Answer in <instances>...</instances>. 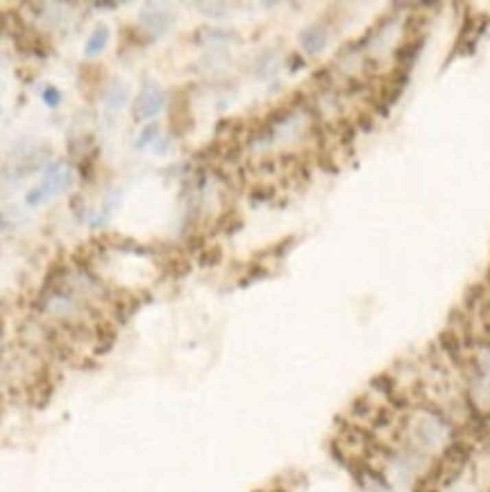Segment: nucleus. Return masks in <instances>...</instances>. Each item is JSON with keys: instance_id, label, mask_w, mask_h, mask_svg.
<instances>
[{"instance_id": "obj_1", "label": "nucleus", "mask_w": 490, "mask_h": 492, "mask_svg": "<svg viewBox=\"0 0 490 492\" xmlns=\"http://www.w3.org/2000/svg\"><path fill=\"white\" fill-rule=\"evenodd\" d=\"M25 393H27V401L34 408H46L50 404V399H53L55 395V379H53L50 363H41L39 368L32 372V377H30V382L25 386Z\"/></svg>"}, {"instance_id": "obj_2", "label": "nucleus", "mask_w": 490, "mask_h": 492, "mask_svg": "<svg viewBox=\"0 0 490 492\" xmlns=\"http://www.w3.org/2000/svg\"><path fill=\"white\" fill-rule=\"evenodd\" d=\"M163 104H166V93L161 91V86L154 84V82H145L137 93L135 102H132V116H135L137 123L150 121L163 109Z\"/></svg>"}, {"instance_id": "obj_3", "label": "nucleus", "mask_w": 490, "mask_h": 492, "mask_svg": "<svg viewBox=\"0 0 490 492\" xmlns=\"http://www.w3.org/2000/svg\"><path fill=\"white\" fill-rule=\"evenodd\" d=\"M139 23L143 25V32H145L148 36L157 39V36H163L170 27H173L175 16H173V12L166 10V7H159V5L148 3V5L141 7Z\"/></svg>"}, {"instance_id": "obj_4", "label": "nucleus", "mask_w": 490, "mask_h": 492, "mask_svg": "<svg viewBox=\"0 0 490 492\" xmlns=\"http://www.w3.org/2000/svg\"><path fill=\"white\" fill-rule=\"evenodd\" d=\"M71 184V166L62 159L57 161H50L46 168H43V177H41V184L36 186V189L41 191L43 198H50V196H59V193H64L69 189Z\"/></svg>"}, {"instance_id": "obj_5", "label": "nucleus", "mask_w": 490, "mask_h": 492, "mask_svg": "<svg viewBox=\"0 0 490 492\" xmlns=\"http://www.w3.org/2000/svg\"><path fill=\"white\" fill-rule=\"evenodd\" d=\"M193 130V114L187 95H175L173 104H170V134L173 137H184Z\"/></svg>"}, {"instance_id": "obj_6", "label": "nucleus", "mask_w": 490, "mask_h": 492, "mask_svg": "<svg viewBox=\"0 0 490 492\" xmlns=\"http://www.w3.org/2000/svg\"><path fill=\"white\" fill-rule=\"evenodd\" d=\"M327 39H329V32H327V27L323 23H314L300 32V46L304 48V52H309V55L323 52L327 46Z\"/></svg>"}, {"instance_id": "obj_7", "label": "nucleus", "mask_w": 490, "mask_h": 492, "mask_svg": "<svg viewBox=\"0 0 490 492\" xmlns=\"http://www.w3.org/2000/svg\"><path fill=\"white\" fill-rule=\"evenodd\" d=\"M130 100V86L121 78H114L102 89V102L109 109H123Z\"/></svg>"}, {"instance_id": "obj_8", "label": "nucleus", "mask_w": 490, "mask_h": 492, "mask_svg": "<svg viewBox=\"0 0 490 492\" xmlns=\"http://www.w3.org/2000/svg\"><path fill=\"white\" fill-rule=\"evenodd\" d=\"M438 345H441L443 354L450 356L454 363L463 361V349H461V336L454 329H445L441 336H438Z\"/></svg>"}, {"instance_id": "obj_9", "label": "nucleus", "mask_w": 490, "mask_h": 492, "mask_svg": "<svg viewBox=\"0 0 490 492\" xmlns=\"http://www.w3.org/2000/svg\"><path fill=\"white\" fill-rule=\"evenodd\" d=\"M279 69V52L277 50H264L255 62V75L259 80H268L272 78Z\"/></svg>"}, {"instance_id": "obj_10", "label": "nucleus", "mask_w": 490, "mask_h": 492, "mask_svg": "<svg viewBox=\"0 0 490 492\" xmlns=\"http://www.w3.org/2000/svg\"><path fill=\"white\" fill-rule=\"evenodd\" d=\"M109 43V27L107 25H95L91 30V34L86 36L84 43V55L86 57H98Z\"/></svg>"}, {"instance_id": "obj_11", "label": "nucleus", "mask_w": 490, "mask_h": 492, "mask_svg": "<svg viewBox=\"0 0 490 492\" xmlns=\"http://www.w3.org/2000/svg\"><path fill=\"white\" fill-rule=\"evenodd\" d=\"M422 48V39L420 36H413V39H408L406 43H402L397 50V62H399V69L404 66V71L415 62V57H418V52Z\"/></svg>"}, {"instance_id": "obj_12", "label": "nucleus", "mask_w": 490, "mask_h": 492, "mask_svg": "<svg viewBox=\"0 0 490 492\" xmlns=\"http://www.w3.org/2000/svg\"><path fill=\"white\" fill-rule=\"evenodd\" d=\"M198 39L202 41V43H225V41H232L236 39V36L232 32H225V30H218V27H200V32H198Z\"/></svg>"}, {"instance_id": "obj_13", "label": "nucleus", "mask_w": 490, "mask_h": 492, "mask_svg": "<svg viewBox=\"0 0 490 492\" xmlns=\"http://www.w3.org/2000/svg\"><path fill=\"white\" fill-rule=\"evenodd\" d=\"M222 261V250L218 245H207V248L198 255V266L200 268H213Z\"/></svg>"}, {"instance_id": "obj_14", "label": "nucleus", "mask_w": 490, "mask_h": 492, "mask_svg": "<svg viewBox=\"0 0 490 492\" xmlns=\"http://www.w3.org/2000/svg\"><path fill=\"white\" fill-rule=\"evenodd\" d=\"M157 139H159V125L157 123H148V125L141 128L139 137L135 141V148H137V150H143L145 145H150L152 141H157Z\"/></svg>"}, {"instance_id": "obj_15", "label": "nucleus", "mask_w": 490, "mask_h": 492, "mask_svg": "<svg viewBox=\"0 0 490 492\" xmlns=\"http://www.w3.org/2000/svg\"><path fill=\"white\" fill-rule=\"evenodd\" d=\"M193 7L209 19H225L229 14V5H225V3H193Z\"/></svg>"}, {"instance_id": "obj_16", "label": "nucleus", "mask_w": 490, "mask_h": 492, "mask_svg": "<svg viewBox=\"0 0 490 492\" xmlns=\"http://www.w3.org/2000/svg\"><path fill=\"white\" fill-rule=\"evenodd\" d=\"M80 175L84 182H93L95 180V154H86L82 156L80 161Z\"/></svg>"}, {"instance_id": "obj_17", "label": "nucleus", "mask_w": 490, "mask_h": 492, "mask_svg": "<svg viewBox=\"0 0 490 492\" xmlns=\"http://www.w3.org/2000/svg\"><path fill=\"white\" fill-rule=\"evenodd\" d=\"M41 98H43V104H46V107L57 109L59 102H62V91H59L55 84H48V86L41 91Z\"/></svg>"}, {"instance_id": "obj_18", "label": "nucleus", "mask_w": 490, "mask_h": 492, "mask_svg": "<svg viewBox=\"0 0 490 492\" xmlns=\"http://www.w3.org/2000/svg\"><path fill=\"white\" fill-rule=\"evenodd\" d=\"M43 200H46V198L41 196V191H39V189H32V191H27V196H25V204L36 207V204H41Z\"/></svg>"}, {"instance_id": "obj_19", "label": "nucleus", "mask_w": 490, "mask_h": 492, "mask_svg": "<svg viewBox=\"0 0 490 492\" xmlns=\"http://www.w3.org/2000/svg\"><path fill=\"white\" fill-rule=\"evenodd\" d=\"M288 64H291V66H288V69H291V71H300L302 66H304V59L298 55V52H295V55L288 57Z\"/></svg>"}, {"instance_id": "obj_20", "label": "nucleus", "mask_w": 490, "mask_h": 492, "mask_svg": "<svg viewBox=\"0 0 490 492\" xmlns=\"http://www.w3.org/2000/svg\"><path fill=\"white\" fill-rule=\"evenodd\" d=\"M5 30H10V16H7V12H0V34H3Z\"/></svg>"}, {"instance_id": "obj_21", "label": "nucleus", "mask_w": 490, "mask_h": 492, "mask_svg": "<svg viewBox=\"0 0 490 492\" xmlns=\"http://www.w3.org/2000/svg\"><path fill=\"white\" fill-rule=\"evenodd\" d=\"M95 10H118V3H95Z\"/></svg>"}, {"instance_id": "obj_22", "label": "nucleus", "mask_w": 490, "mask_h": 492, "mask_svg": "<svg viewBox=\"0 0 490 492\" xmlns=\"http://www.w3.org/2000/svg\"><path fill=\"white\" fill-rule=\"evenodd\" d=\"M5 225H7V222H5V215H3V211H0V232H3V229H5Z\"/></svg>"}]
</instances>
